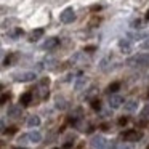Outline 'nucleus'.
Instances as JSON below:
<instances>
[{
  "mask_svg": "<svg viewBox=\"0 0 149 149\" xmlns=\"http://www.w3.org/2000/svg\"><path fill=\"white\" fill-rule=\"evenodd\" d=\"M127 64L135 68V66H149V53H138L127 59Z\"/></svg>",
  "mask_w": 149,
  "mask_h": 149,
  "instance_id": "obj_1",
  "label": "nucleus"
},
{
  "mask_svg": "<svg viewBox=\"0 0 149 149\" xmlns=\"http://www.w3.org/2000/svg\"><path fill=\"white\" fill-rule=\"evenodd\" d=\"M13 79L16 82H32L36 80V72H31V71H21V72H15Z\"/></svg>",
  "mask_w": 149,
  "mask_h": 149,
  "instance_id": "obj_2",
  "label": "nucleus"
},
{
  "mask_svg": "<svg viewBox=\"0 0 149 149\" xmlns=\"http://www.w3.org/2000/svg\"><path fill=\"white\" fill-rule=\"evenodd\" d=\"M59 19H61V23H64V24L72 23V21L75 19V11H74V8H66V10L61 13Z\"/></svg>",
  "mask_w": 149,
  "mask_h": 149,
  "instance_id": "obj_3",
  "label": "nucleus"
},
{
  "mask_svg": "<svg viewBox=\"0 0 149 149\" xmlns=\"http://www.w3.org/2000/svg\"><path fill=\"white\" fill-rule=\"evenodd\" d=\"M141 138H143V133L141 132H136V130H128V132L123 135V139H125V141H130V143L139 141Z\"/></svg>",
  "mask_w": 149,
  "mask_h": 149,
  "instance_id": "obj_4",
  "label": "nucleus"
},
{
  "mask_svg": "<svg viewBox=\"0 0 149 149\" xmlns=\"http://www.w3.org/2000/svg\"><path fill=\"white\" fill-rule=\"evenodd\" d=\"M91 146H93L95 149H106L107 148V141H106V138H103V136H93Z\"/></svg>",
  "mask_w": 149,
  "mask_h": 149,
  "instance_id": "obj_5",
  "label": "nucleus"
},
{
  "mask_svg": "<svg viewBox=\"0 0 149 149\" xmlns=\"http://www.w3.org/2000/svg\"><path fill=\"white\" fill-rule=\"evenodd\" d=\"M122 104H123V98L120 96V95H111L109 96V107H112V109H119Z\"/></svg>",
  "mask_w": 149,
  "mask_h": 149,
  "instance_id": "obj_6",
  "label": "nucleus"
},
{
  "mask_svg": "<svg viewBox=\"0 0 149 149\" xmlns=\"http://www.w3.org/2000/svg\"><path fill=\"white\" fill-rule=\"evenodd\" d=\"M58 43H59V40L56 39V37H52V39H47L45 42L42 43V48L43 50H53L55 47H58Z\"/></svg>",
  "mask_w": 149,
  "mask_h": 149,
  "instance_id": "obj_7",
  "label": "nucleus"
},
{
  "mask_svg": "<svg viewBox=\"0 0 149 149\" xmlns=\"http://www.w3.org/2000/svg\"><path fill=\"white\" fill-rule=\"evenodd\" d=\"M21 114H23L21 106H11L8 109V117H11V119H18V117H21Z\"/></svg>",
  "mask_w": 149,
  "mask_h": 149,
  "instance_id": "obj_8",
  "label": "nucleus"
},
{
  "mask_svg": "<svg viewBox=\"0 0 149 149\" xmlns=\"http://www.w3.org/2000/svg\"><path fill=\"white\" fill-rule=\"evenodd\" d=\"M43 37V29H34L32 32L29 34V40L31 42H37L39 39Z\"/></svg>",
  "mask_w": 149,
  "mask_h": 149,
  "instance_id": "obj_9",
  "label": "nucleus"
},
{
  "mask_svg": "<svg viewBox=\"0 0 149 149\" xmlns=\"http://www.w3.org/2000/svg\"><path fill=\"white\" fill-rule=\"evenodd\" d=\"M119 48H120V52L122 53H125V55H128L130 52H132V47H130V43H128V40H120L119 42Z\"/></svg>",
  "mask_w": 149,
  "mask_h": 149,
  "instance_id": "obj_10",
  "label": "nucleus"
},
{
  "mask_svg": "<svg viewBox=\"0 0 149 149\" xmlns=\"http://www.w3.org/2000/svg\"><path fill=\"white\" fill-rule=\"evenodd\" d=\"M27 139L29 141H32V143H40L42 141V135H40V132H31V133H27Z\"/></svg>",
  "mask_w": 149,
  "mask_h": 149,
  "instance_id": "obj_11",
  "label": "nucleus"
},
{
  "mask_svg": "<svg viewBox=\"0 0 149 149\" xmlns=\"http://www.w3.org/2000/svg\"><path fill=\"white\" fill-rule=\"evenodd\" d=\"M136 106H138V101L136 100H128L125 104H123V109L128 111V112H133V111L136 109Z\"/></svg>",
  "mask_w": 149,
  "mask_h": 149,
  "instance_id": "obj_12",
  "label": "nucleus"
},
{
  "mask_svg": "<svg viewBox=\"0 0 149 149\" xmlns=\"http://www.w3.org/2000/svg\"><path fill=\"white\" fill-rule=\"evenodd\" d=\"M31 101H32V95H31L29 91H27V93H23V95H21V98H19V103L23 104V106H27V104H29Z\"/></svg>",
  "mask_w": 149,
  "mask_h": 149,
  "instance_id": "obj_13",
  "label": "nucleus"
},
{
  "mask_svg": "<svg viewBox=\"0 0 149 149\" xmlns=\"http://www.w3.org/2000/svg\"><path fill=\"white\" fill-rule=\"evenodd\" d=\"M39 123H40V119L37 116H31L27 119V127H37Z\"/></svg>",
  "mask_w": 149,
  "mask_h": 149,
  "instance_id": "obj_14",
  "label": "nucleus"
},
{
  "mask_svg": "<svg viewBox=\"0 0 149 149\" xmlns=\"http://www.w3.org/2000/svg\"><path fill=\"white\" fill-rule=\"evenodd\" d=\"M119 88H120V84L119 82H114V84H111L109 87H107V93H116Z\"/></svg>",
  "mask_w": 149,
  "mask_h": 149,
  "instance_id": "obj_15",
  "label": "nucleus"
},
{
  "mask_svg": "<svg viewBox=\"0 0 149 149\" xmlns=\"http://www.w3.org/2000/svg\"><path fill=\"white\" fill-rule=\"evenodd\" d=\"M87 85V77H79L77 84H75V90H80L82 87H85Z\"/></svg>",
  "mask_w": 149,
  "mask_h": 149,
  "instance_id": "obj_16",
  "label": "nucleus"
},
{
  "mask_svg": "<svg viewBox=\"0 0 149 149\" xmlns=\"http://www.w3.org/2000/svg\"><path fill=\"white\" fill-rule=\"evenodd\" d=\"M139 47H141L143 50H148V48H149V32L146 34V37L141 40V43H139Z\"/></svg>",
  "mask_w": 149,
  "mask_h": 149,
  "instance_id": "obj_17",
  "label": "nucleus"
},
{
  "mask_svg": "<svg viewBox=\"0 0 149 149\" xmlns=\"http://www.w3.org/2000/svg\"><path fill=\"white\" fill-rule=\"evenodd\" d=\"M56 107H58V109H64V107H66V101L63 100V98H58V100H56Z\"/></svg>",
  "mask_w": 149,
  "mask_h": 149,
  "instance_id": "obj_18",
  "label": "nucleus"
},
{
  "mask_svg": "<svg viewBox=\"0 0 149 149\" xmlns=\"http://www.w3.org/2000/svg\"><path fill=\"white\" fill-rule=\"evenodd\" d=\"M91 107H93L95 111H100V107H101L100 101H98V100H93V101H91Z\"/></svg>",
  "mask_w": 149,
  "mask_h": 149,
  "instance_id": "obj_19",
  "label": "nucleus"
},
{
  "mask_svg": "<svg viewBox=\"0 0 149 149\" xmlns=\"http://www.w3.org/2000/svg\"><path fill=\"white\" fill-rule=\"evenodd\" d=\"M141 116H143V117H148V116H149V104H146V106L143 107V111H141Z\"/></svg>",
  "mask_w": 149,
  "mask_h": 149,
  "instance_id": "obj_20",
  "label": "nucleus"
},
{
  "mask_svg": "<svg viewBox=\"0 0 149 149\" xmlns=\"http://www.w3.org/2000/svg\"><path fill=\"white\" fill-rule=\"evenodd\" d=\"M8 100H10V95H3V96L0 98V104H3V103H7Z\"/></svg>",
  "mask_w": 149,
  "mask_h": 149,
  "instance_id": "obj_21",
  "label": "nucleus"
},
{
  "mask_svg": "<svg viewBox=\"0 0 149 149\" xmlns=\"http://www.w3.org/2000/svg\"><path fill=\"white\" fill-rule=\"evenodd\" d=\"M15 58H16V56H15V55H10V56H8L7 59H5V64L8 66V64H10V63H11V61H13V59H15Z\"/></svg>",
  "mask_w": 149,
  "mask_h": 149,
  "instance_id": "obj_22",
  "label": "nucleus"
},
{
  "mask_svg": "<svg viewBox=\"0 0 149 149\" xmlns=\"http://www.w3.org/2000/svg\"><path fill=\"white\" fill-rule=\"evenodd\" d=\"M132 26H133V27H136V29H138V27H141V21H139V19L133 21V23H132Z\"/></svg>",
  "mask_w": 149,
  "mask_h": 149,
  "instance_id": "obj_23",
  "label": "nucleus"
},
{
  "mask_svg": "<svg viewBox=\"0 0 149 149\" xmlns=\"http://www.w3.org/2000/svg\"><path fill=\"white\" fill-rule=\"evenodd\" d=\"M21 34H23V31H21V29H16L13 34H11V37H18V36H21Z\"/></svg>",
  "mask_w": 149,
  "mask_h": 149,
  "instance_id": "obj_24",
  "label": "nucleus"
},
{
  "mask_svg": "<svg viewBox=\"0 0 149 149\" xmlns=\"http://www.w3.org/2000/svg\"><path fill=\"white\" fill-rule=\"evenodd\" d=\"M15 132H16V128H15V127H10V128H8V130H7V132H5V133H8V135H13Z\"/></svg>",
  "mask_w": 149,
  "mask_h": 149,
  "instance_id": "obj_25",
  "label": "nucleus"
},
{
  "mask_svg": "<svg viewBox=\"0 0 149 149\" xmlns=\"http://www.w3.org/2000/svg\"><path fill=\"white\" fill-rule=\"evenodd\" d=\"M91 10H93V11H98V10H101V5H93V7H91Z\"/></svg>",
  "mask_w": 149,
  "mask_h": 149,
  "instance_id": "obj_26",
  "label": "nucleus"
},
{
  "mask_svg": "<svg viewBox=\"0 0 149 149\" xmlns=\"http://www.w3.org/2000/svg\"><path fill=\"white\" fill-rule=\"evenodd\" d=\"M125 123H127V119H125V117H122V119L119 120V125H125Z\"/></svg>",
  "mask_w": 149,
  "mask_h": 149,
  "instance_id": "obj_27",
  "label": "nucleus"
},
{
  "mask_svg": "<svg viewBox=\"0 0 149 149\" xmlns=\"http://www.w3.org/2000/svg\"><path fill=\"white\" fill-rule=\"evenodd\" d=\"M117 149H132V148H130V146H127V144H125V146L122 144V146H119V148H117Z\"/></svg>",
  "mask_w": 149,
  "mask_h": 149,
  "instance_id": "obj_28",
  "label": "nucleus"
},
{
  "mask_svg": "<svg viewBox=\"0 0 149 149\" xmlns=\"http://www.w3.org/2000/svg\"><path fill=\"white\" fill-rule=\"evenodd\" d=\"M101 128H103V130H107V128H109V125H107V123H103V125H101Z\"/></svg>",
  "mask_w": 149,
  "mask_h": 149,
  "instance_id": "obj_29",
  "label": "nucleus"
},
{
  "mask_svg": "<svg viewBox=\"0 0 149 149\" xmlns=\"http://www.w3.org/2000/svg\"><path fill=\"white\" fill-rule=\"evenodd\" d=\"M146 19L149 21V10H148V13H146Z\"/></svg>",
  "mask_w": 149,
  "mask_h": 149,
  "instance_id": "obj_30",
  "label": "nucleus"
},
{
  "mask_svg": "<svg viewBox=\"0 0 149 149\" xmlns=\"http://www.w3.org/2000/svg\"><path fill=\"white\" fill-rule=\"evenodd\" d=\"M2 88H3V87H2V84H0V90H2Z\"/></svg>",
  "mask_w": 149,
  "mask_h": 149,
  "instance_id": "obj_31",
  "label": "nucleus"
},
{
  "mask_svg": "<svg viewBox=\"0 0 149 149\" xmlns=\"http://www.w3.org/2000/svg\"><path fill=\"white\" fill-rule=\"evenodd\" d=\"M53 149H58V148H53Z\"/></svg>",
  "mask_w": 149,
  "mask_h": 149,
  "instance_id": "obj_32",
  "label": "nucleus"
}]
</instances>
